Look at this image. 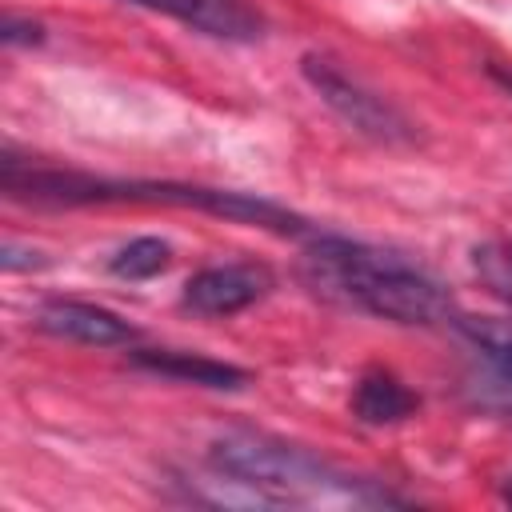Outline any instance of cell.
Here are the masks:
<instances>
[{
    "instance_id": "cell-15",
    "label": "cell",
    "mask_w": 512,
    "mask_h": 512,
    "mask_svg": "<svg viewBox=\"0 0 512 512\" xmlns=\"http://www.w3.org/2000/svg\"><path fill=\"white\" fill-rule=\"evenodd\" d=\"M0 264H4V272H16V268H44L48 260H44L40 252H32V248H20L16 240H4V248H0Z\"/></svg>"
},
{
    "instance_id": "cell-12",
    "label": "cell",
    "mask_w": 512,
    "mask_h": 512,
    "mask_svg": "<svg viewBox=\"0 0 512 512\" xmlns=\"http://www.w3.org/2000/svg\"><path fill=\"white\" fill-rule=\"evenodd\" d=\"M460 336L476 348V356H492L512 364V320L500 316H456Z\"/></svg>"
},
{
    "instance_id": "cell-6",
    "label": "cell",
    "mask_w": 512,
    "mask_h": 512,
    "mask_svg": "<svg viewBox=\"0 0 512 512\" xmlns=\"http://www.w3.org/2000/svg\"><path fill=\"white\" fill-rule=\"evenodd\" d=\"M36 324L48 336L92 344V348H128L140 336L124 316H116L100 304H84V300H48V304H40Z\"/></svg>"
},
{
    "instance_id": "cell-2",
    "label": "cell",
    "mask_w": 512,
    "mask_h": 512,
    "mask_svg": "<svg viewBox=\"0 0 512 512\" xmlns=\"http://www.w3.org/2000/svg\"><path fill=\"white\" fill-rule=\"evenodd\" d=\"M4 192L32 204H172V208H200L224 216L232 224L268 228L276 236H312L316 228L296 216L292 208L228 188L204 184H172V180H104L88 172H60V168H24L12 152H4Z\"/></svg>"
},
{
    "instance_id": "cell-13",
    "label": "cell",
    "mask_w": 512,
    "mask_h": 512,
    "mask_svg": "<svg viewBox=\"0 0 512 512\" xmlns=\"http://www.w3.org/2000/svg\"><path fill=\"white\" fill-rule=\"evenodd\" d=\"M472 268L484 288L512 304V240H488L472 248Z\"/></svg>"
},
{
    "instance_id": "cell-5",
    "label": "cell",
    "mask_w": 512,
    "mask_h": 512,
    "mask_svg": "<svg viewBox=\"0 0 512 512\" xmlns=\"http://www.w3.org/2000/svg\"><path fill=\"white\" fill-rule=\"evenodd\" d=\"M272 272L256 260H236V264H212L188 276L184 284V308L196 316H236L248 304L264 300L272 292Z\"/></svg>"
},
{
    "instance_id": "cell-17",
    "label": "cell",
    "mask_w": 512,
    "mask_h": 512,
    "mask_svg": "<svg viewBox=\"0 0 512 512\" xmlns=\"http://www.w3.org/2000/svg\"><path fill=\"white\" fill-rule=\"evenodd\" d=\"M504 500L512 504V476H508V484H504Z\"/></svg>"
},
{
    "instance_id": "cell-11",
    "label": "cell",
    "mask_w": 512,
    "mask_h": 512,
    "mask_svg": "<svg viewBox=\"0 0 512 512\" xmlns=\"http://www.w3.org/2000/svg\"><path fill=\"white\" fill-rule=\"evenodd\" d=\"M168 264H172L168 240L140 236V240H128L124 248H116V256L108 260V272L120 276V280H152V276H160Z\"/></svg>"
},
{
    "instance_id": "cell-10",
    "label": "cell",
    "mask_w": 512,
    "mask_h": 512,
    "mask_svg": "<svg viewBox=\"0 0 512 512\" xmlns=\"http://www.w3.org/2000/svg\"><path fill=\"white\" fill-rule=\"evenodd\" d=\"M464 396L480 412L512 416V364L492 360V356H480V364L464 376Z\"/></svg>"
},
{
    "instance_id": "cell-4",
    "label": "cell",
    "mask_w": 512,
    "mask_h": 512,
    "mask_svg": "<svg viewBox=\"0 0 512 512\" xmlns=\"http://www.w3.org/2000/svg\"><path fill=\"white\" fill-rule=\"evenodd\" d=\"M300 72L304 80L312 84V92L360 136L376 140V144H412L416 140V128L412 120L388 104L380 92H372L364 80H356L340 60L332 56H320V52H308L300 60Z\"/></svg>"
},
{
    "instance_id": "cell-3",
    "label": "cell",
    "mask_w": 512,
    "mask_h": 512,
    "mask_svg": "<svg viewBox=\"0 0 512 512\" xmlns=\"http://www.w3.org/2000/svg\"><path fill=\"white\" fill-rule=\"evenodd\" d=\"M212 472L252 488L268 508L308 504V500H352V504H392L388 492L368 488L364 480L340 472L324 456L264 436V432H224L208 452Z\"/></svg>"
},
{
    "instance_id": "cell-9",
    "label": "cell",
    "mask_w": 512,
    "mask_h": 512,
    "mask_svg": "<svg viewBox=\"0 0 512 512\" xmlns=\"http://www.w3.org/2000/svg\"><path fill=\"white\" fill-rule=\"evenodd\" d=\"M420 408V396L384 368H368L352 388V416L360 424H400Z\"/></svg>"
},
{
    "instance_id": "cell-16",
    "label": "cell",
    "mask_w": 512,
    "mask_h": 512,
    "mask_svg": "<svg viewBox=\"0 0 512 512\" xmlns=\"http://www.w3.org/2000/svg\"><path fill=\"white\" fill-rule=\"evenodd\" d=\"M492 80H500V84L512 92V72H504V68H492Z\"/></svg>"
},
{
    "instance_id": "cell-8",
    "label": "cell",
    "mask_w": 512,
    "mask_h": 512,
    "mask_svg": "<svg viewBox=\"0 0 512 512\" xmlns=\"http://www.w3.org/2000/svg\"><path fill=\"white\" fill-rule=\"evenodd\" d=\"M132 364L168 380H184L196 388H212V392H236L248 384V372L228 364V360H212V356H196V352H176V348H132Z\"/></svg>"
},
{
    "instance_id": "cell-1",
    "label": "cell",
    "mask_w": 512,
    "mask_h": 512,
    "mask_svg": "<svg viewBox=\"0 0 512 512\" xmlns=\"http://www.w3.org/2000/svg\"><path fill=\"white\" fill-rule=\"evenodd\" d=\"M300 276L316 296L392 324L432 328V324H456L460 316L452 292L436 276L364 240L312 232L300 256Z\"/></svg>"
},
{
    "instance_id": "cell-7",
    "label": "cell",
    "mask_w": 512,
    "mask_h": 512,
    "mask_svg": "<svg viewBox=\"0 0 512 512\" xmlns=\"http://www.w3.org/2000/svg\"><path fill=\"white\" fill-rule=\"evenodd\" d=\"M140 8L164 12L212 40H232V44H252L264 36L260 12H252L244 0H132Z\"/></svg>"
},
{
    "instance_id": "cell-14",
    "label": "cell",
    "mask_w": 512,
    "mask_h": 512,
    "mask_svg": "<svg viewBox=\"0 0 512 512\" xmlns=\"http://www.w3.org/2000/svg\"><path fill=\"white\" fill-rule=\"evenodd\" d=\"M0 40H4V44H40V40H44V28H40L36 20L4 16V24H0Z\"/></svg>"
}]
</instances>
